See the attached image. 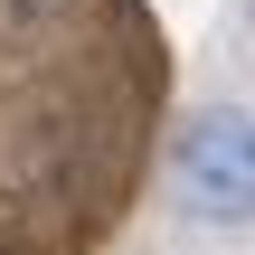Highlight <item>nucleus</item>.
I'll list each match as a JSON object with an SVG mask.
<instances>
[{
  "instance_id": "obj_1",
  "label": "nucleus",
  "mask_w": 255,
  "mask_h": 255,
  "mask_svg": "<svg viewBox=\"0 0 255 255\" xmlns=\"http://www.w3.org/2000/svg\"><path fill=\"white\" fill-rule=\"evenodd\" d=\"M170 199L199 227H246L255 218V114L246 104H199L170 142Z\"/></svg>"
}]
</instances>
